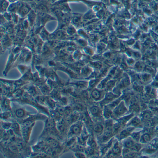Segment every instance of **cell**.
<instances>
[{"instance_id": "cell-14", "label": "cell", "mask_w": 158, "mask_h": 158, "mask_svg": "<svg viewBox=\"0 0 158 158\" xmlns=\"http://www.w3.org/2000/svg\"><path fill=\"white\" fill-rule=\"evenodd\" d=\"M56 127L57 130H58L59 131H63L65 127V123L64 120L62 119L58 121L56 123Z\"/></svg>"}, {"instance_id": "cell-3", "label": "cell", "mask_w": 158, "mask_h": 158, "mask_svg": "<svg viewBox=\"0 0 158 158\" xmlns=\"http://www.w3.org/2000/svg\"><path fill=\"white\" fill-rule=\"evenodd\" d=\"M34 124L35 123L29 127H21V134L23 139L26 143L28 142L29 140L30 137V136Z\"/></svg>"}, {"instance_id": "cell-19", "label": "cell", "mask_w": 158, "mask_h": 158, "mask_svg": "<svg viewBox=\"0 0 158 158\" xmlns=\"http://www.w3.org/2000/svg\"><path fill=\"white\" fill-rule=\"evenodd\" d=\"M10 100L7 98H5L3 100V102H2V105L3 106V108L4 107L5 109L8 110L10 108Z\"/></svg>"}, {"instance_id": "cell-21", "label": "cell", "mask_w": 158, "mask_h": 158, "mask_svg": "<svg viewBox=\"0 0 158 158\" xmlns=\"http://www.w3.org/2000/svg\"><path fill=\"white\" fill-rule=\"evenodd\" d=\"M1 118L3 120L7 119L8 118H10L11 116V113L9 111L6 110L5 112H4L3 113H1Z\"/></svg>"}, {"instance_id": "cell-8", "label": "cell", "mask_w": 158, "mask_h": 158, "mask_svg": "<svg viewBox=\"0 0 158 158\" xmlns=\"http://www.w3.org/2000/svg\"><path fill=\"white\" fill-rule=\"evenodd\" d=\"M136 143H137V142H135L131 136L130 137L129 136V137L124 139V147L125 148H129V149H131Z\"/></svg>"}, {"instance_id": "cell-26", "label": "cell", "mask_w": 158, "mask_h": 158, "mask_svg": "<svg viewBox=\"0 0 158 158\" xmlns=\"http://www.w3.org/2000/svg\"><path fill=\"white\" fill-rule=\"evenodd\" d=\"M153 125V123H152L151 121L150 120H149L146 121L145 123H144V126H145L147 128H150V127H152Z\"/></svg>"}, {"instance_id": "cell-20", "label": "cell", "mask_w": 158, "mask_h": 158, "mask_svg": "<svg viewBox=\"0 0 158 158\" xmlns=\"http://www.w3.org/2000/svg\"><path fill=\"white\" fill-rule=\"evenodd\" d=\"M141 148H142V146H141V144L139 143H136L132 148L131 150L132 151H134V152H138V151H140Z\"/></svg>"}, {"instance_id": "cell-15", "label": "cell", "mask_w": 158, "mask_h": 158, "mask_svg": "<svg viewBox=\"0 0 158 158\" xmlns=\"http://www.w3.org/2000/svg\"><path fill=\"white\" fill-rule=\"evenodd\" d=\"M9 2L7 0H1V11H5L9 7Z\"/></svg>"}, {"instance_id": "cell-2", "label": "cell", "mask_w": 158, "mask_h": 158, "mask_svg": "<svg viewBox=\"0 0 158 158\" xmlns=\"http://www.w3.org/2000/svg\"><path fill=\"white\" fill-rule=\"evenodd\" d=\"M82 123L81 122L75 123L70 126L68 132V136L72 137L73 135H79L82 133Z\"/></svg>"}, {"instance_id": "cell-12", "label": "cell", "mask_w": 158, "mask_h": 158, "mask_svg": "<svg viewBox=\"0 0 158 158\" xmlns=\"http://www.w3.org/2000/svg\"><path fill=\"white\" fill-rule=\"evenodd\" d=\"M10 129L12 130L14 133L16 135H19L21 134V128L18 123H12Z\"/></svg>"}, {"instance_id": "cell-22", "label": "cell", "mask_w": 158, "mask_h": 158, "mask_svg": "<svg viewBox=\"0 0 158 158\" xmlns=\"http://www.w3.org/2000/svg\"><path fill=\"white\" fill-rule=\"evenodd\" d=\"M12 123H2V126L5 130H8L11 128Z\"/></svg>"}, {"instance_id": "cell-27", "label": "cell", "mask_w": 158, "mask_h": 158, "mask_svg": "<svg viewBox=\"0 0 158 158\" xmlns=\"http://www.w3.org/2000/svg\"><path fill=\"white\" fill-rule=\"evenodd\" d=\"M28 93L31 95H34L36 94V90H35V89L34 87H31V88H30L28 90Z\"/></svg>"}, {"instance_id": "cell-17", "label": "cell", "mask_w": 158, "mask_h": 158, "mask_svg": "<svg viewBox=\"0 0 158 158\" xmlns=\"http://www.w3.org/2000/svg\"><path fill=\"white\" fill-rule=\"evenodd\" d=\"M15 116L18 118H22L25 116L26 111L22 108L19 109L15 111Z\"/></svg>"}, {"instance_id": "cell-1", "label": "cell", "mask_w": 158, "mask_h": 158, "mask_svg": "<svg viewBox=\"0 0 158 158\" xmlns=\"http://www.w3.org/2000/svg\"><path fill=\"white\" fill-rule=\"evenodd\" d=\"M128 111V109L125 106L124 101L122 100L113 110V116L117 118L121 117L126 114Z\"/></svg>"}, {"instance_id": "cell-9", "label": "cell", "mask_w": 158, "mask_h": 158, "mask_svg": "<svg viewBox=\"0 0 158 158\" xmlns=\"http://www.w3.org/2000/svg\"><path fill=\"white\" fill-rule=\"evenodd\" d=\"M105 128L104 126L101 123H97L94 127V132L96 134L101 135L104 132Z\"/></svg>"}, {"instance_id": "cell-28", "label": "cell", "mask_w": 158, "mask_h": 158, "mask_svg": "<svg viewBox=\"0 0 158 158\" xmlns=\"http://www.w3.org/2000/svg\"><path fill=\"white\" fill-rule=\"evenodd\" d=\"M37 100L40 103H43L45 101V98L42 97L38 96L37 97Z\"/></svg>"}, {"instance_id": "cell-6", "label": "cell", "mask_w": 158, "mask_h": 158, "mask_svg": "<svg viewBox=\"0 0 158 158\" xmlns=\"http://www.w3.org/2000/svg\"><path fill=\"white\" fill-rule=\"evenodd\" d=\"M105 94H103V93L100 90H98V89H95L91 94V95H92L93 99L96 101H99L104 98Z\"/></svg>"}, {"instance_id": "cell-23", "label": "cell", "mask_w": 158, "mask_h": 158, "mask_svg": "<svg viewBox=\"0 0 158 158\" xmlns=\"http://www.w3.org/2000/svg\"><path fill=\"white\" fill-rule=\"evenodd\" d=\"M46 101H47V103L49 104V106L51 107L54 108L55 107V104L54 101L52 98H46Z\"/></svg>"}, {"instance_id": "cell-29", "label": "cell", "mask_w": 158, "mask_h": 158, "mask_svg": "<svg viewBox=\"0 0 158 158\" xmlns=\"http://www.w3.org/2000/svg\"><path fill=\"white\" fill-rule=\"evenodd\" d=\"M155 132L158 135V125L156 127V129H155Z\"/></svg>"}, {"instance_id": "cell-10", "label": "cell", "mask_w": 158, "mask_h": 158, "mask_svg": "<svg viewBox=\"0 0 158 158\" xmlns=\"http://www.w3.org/2000/svg\"><path fill=\"white\" fill-rule=\"evenodd\" d=\"M91 114L96 117H99L101 114V110L99 107L96 106H93L90 108Z\"/></svg>"}, {"instance_id": "cell-13", "label": "cell", "mask_w": 158, "mask_h": 158, "mask_svg": "<svg viewBox=\"0 0 158 158\" xmlns=\"http://www.w3.org/2000/svg\"><path fill=\"white\" fill-rule=\"evenodd\" d=\"M112 153L114 154L115 156H118L121 153V148L120 147L118 143H116L113 146L112 148Z\"/></svg>"}, {"instance_id": "cell-11", "label": "cell", "mask_w": 158, "mask_h": 158, "mask_svg": "<svg viewBox=\"0 0 158 158\" xmlns=\"http://www.w3.org/2000/svg\"><path fill=\"white\" fill-rule=\"evenodd\" d=\"M151 140V135L149 133H145L141 136L140 142L143 143H149Z\"/></svg>"}, {"instance_id": "cell-25", "label": "cell", "mask_w": 158, "mask_h": 158, "mask_svg": "<svg viewBox=\"0 0 158 158\" xmlns=\"http://www.w3.org/2000/svg\"><path fill=\"white\" fill-rule=\"evenodd\" d=\"M140 107L137 104H134L132 106L131 109L135 112H137L139 110Z\"/></svg>"}, {"instance_id": "cell-5", "label": "cell", "mask_w": 158, "mask_h": 158, "mask_svg": "<svg viewBox=\"0 0 158 158\" xmlns=\"http://www.w3.org/2000/svg\"><path fill=\"white\" fill-rule=\"evenodd\" d=\"M117 97V95L114 94V93L109 92V93L105 94V97H104L103 100H102V102H104V104L108 105V104L111 103L112 101L116 99Z\"/></svg>"}, {"instance_id": "cell-4", "label": "cell", "mask_w": 158, "mask_h": 158, "mask_svg": "<svg viewBox=\"0 0 158 158\" xmlns=\"http://www.w3.org/2000/svg\"><path fill=\"white\" fill-rule=\"evenodd\" d=\"M135 127L133 126H128L127 128L121 131L119 135V138L120 139H124L131 135L133 132Z\"/></svg>"}, {"instance_id": "cell-16", "label": "cell", "mask_w": 158, "mask_h": 158, "mask_svg": "<svg viewBox=\"0 0 158 158\" xmlns=\"http://www.w3.org/2000/svg\"><path fill=\"white\" fill-rule=\"evenodd\" d=\"M141 132H133L130 135L131 137L133 138L135 142L137 143L140 142V139H141Z\"/></svg>"}, {"instance_id": "cell-24", "label": "cell", "mask_w": 158, "mask_h": 158, "mask_svg": "<svg viewBox=\"0 0 158 158\" xmlns=\"http://www.w3.org/2000/svg\"><path fill=\"white\" fill-rule=\"evenodd\" d=\"M75 156L76 157L79 158H83L86 157V155L83 152H76L75 153Z\"/></svg>"}, {"instance_id": "cell-7", "label": "cell", "mask_w": 158, "mask_h": 158, "mask_svg": "<svg viewBox=\"0 0 158 158\" xmlns=\"http://www.w3.org/2000/svg\"><path fill=\"white\" fill-rule=\"evenodd\" d=\"M142 124L141 119L137 117H135L134 118H131L130 119L129 123H127V126H131L133 127H139L141 126Z\"/></svg>"}, {"instance_id": "cell-18", "label": "cell", "mask_w": 158, "mask_h": 158, "mask_svg": "<svg viewBox=\"0 0 158 158\" xmlns=\"http://www.w3.org/2000/svg\"><path fill=\"white\" fill-rule=\"evenodd\" d=\"M152 117V113L149 111H146L143 113L142 115V118L145 121L149 120L151 119Z\"/></svg>"}]
</instances>
